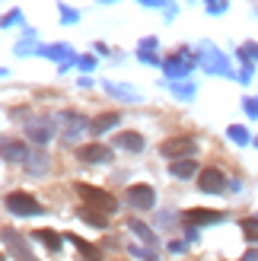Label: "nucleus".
Here are the masks:
<instances>
[{
  "label": "nucleus",
  "instance_id": "nucleus-10",
  "mask_svg": "<svg viewBox=\"0 0 258 261\" xmlns=\"http://www.w3.org/2000/svg\"><path fill=\"white\" fill-rule=\"evenodd\" d=\"M115 147L127 150V153H140V150H144V137L134 134V130H121V134L115 137Z\"/></svg>",
  "mask_w": 258,
  "mask_h": 261
},
{
  "label": "nucleus",
  "instance_id": "nucleus-22",
  "mask_svg": "<svg viewBox=\"0 0 258 261\" xmlns=\"http://www.w3.org/2000/svg\"><path fill=\"white\" fill-rule=\"evenodd\" d=\"M19 19H22V13H19V10H13L10 16H4V19H0V25H13V22H19Z\"/></svg>",
  "mask_w": 258,
  "mask_h": 261
},
{
  "label": "nucleus",
  "instance_id": "nucleus-8",
  "mask_svg": "<svg viewBox=\"0 0 258 261\" xmlns=\"http://www.w3.org/2000/svg\"><path fill=\"white\" fill-rule=\"evenodd\" d=\"M220 220H223L220 211H204V207L185 214V223H188V226H208V223H220Z\"/></svg>",
  "mask_w": 258,
  "mask_h": 261
},
{
  "label": "nucleus",
  "instance_id": "nucleus-1",
  "mask_svg": "<svg viewBox=\"0 0 258 261\" xmlns=\"http://www.w3.org/2000/svg\"><path fill=\"white\" fill-rule=\"evenodd\" d=\"M76 194L86 201V207H93V211H102V214H115L118 211V201L112 198L109 191H102V188H93V185H76Z\"/></svg>",
  "mask_w": 258,
  "mask_h": 261
},
{
  "label": "nucleus",
  "instance_id": "nucleus-26",
  "mask_svg": "<svg viewBox=\"0 0 258 261\" xmlns=\"http://www.w3.org/2000/svg\"><path fill=\"white\" fill-rule=\"evenodd\" d=\"M0 261H4V255H0Z\"/></svg>",
  "mask_w": 258,
  "mask_h": 261
},
{
  "label": "nucleus",
  "instance_id": "nucleus-13",
  "mask_svg": "<svg viewBox=\"0 0 258 261\" xmlns=\"http://www.w3.org/2000/svg\"><path fill=\"white\" fill-rule=\"evenodd\" d=\"M25 130H29V137L35 143H48L51 134H55V127H51L48 121H35V124H25Z\"/></svg>",
  "mask_w": 258,
  "mask_h": 261
},
{
  "label": "nucleus",
  "instance_id": "nucleus-14",
  "mask_svg": "<svg viewBox=\"0 0 258 261\" xmlns=\"http://www.w3.org/2000/svg\"><path fill=\"white\" fill-rule=\"evenodd\" d=\"M169 172H172L175 178H191L198 169H195V160H175V163L169 166Z\"/></svg>",
  "mask_w": 258,
  "mask_h": 261
},
{
  "label": "nucleus",
  "instance_id": "nucleus-25",
  "mask_svg": "<svg viewBox=\"0 0 258 261\" xmlns=\"http://www.w3.org/2000/svg\"><path fill=\"white\" fill-rule=\"evenodd\" d=\"M140 4H150V7H160V0H140Z\"/></svg>",
  "mask_w": 258,
  "mask_h": 261
},
{
  "label": "nucleus",
  "instance_id": "nucleus-21",
  "mask_svg": "<svg viewBox=\"0 0 258 261\" xmlns=\"http://www.w3.org/2000/svg\"><path fill=\"white\" fill-rule=\"evenodd\" d=\"M242 232H246V239H258V217L242 220Z\"/></svg>",
  "mask_w": 258,
  "mask_h": 261
},
{
  "label": "nucleus",
  "instance_id": "nucleus-7",
  "mask_svg": "<svg viewBox=\"0 0 258 261\" xmlns=\"http://www.w3.org/2000/svg\"><path fill=\"white\" fill-rule=\"evenodd\" d=\"M76 156H80L83 163H109L112 160V150L102 147V143H83V147L76 150Z\"/></svg>",
  "mask_w": 258,
  "mask_h": 261
},
{
  "label": "nucleus",
  "instance_id": "nucleus-16",
  "mask_svg": "<svg viewBox=\"0 0 258 261\" xmlns=\"http://www.w3.org/2000/svg\"><path fill=\"white\" fill-rule=\"evenodd\" d=\"M70 242L76 245V249H80V255H83L86 261H102V252L96 249V245H89V242H83L80 236H70Z\"/></svg>",
  "mask_w": 258,
  "mask_h": 261
},
{
  "label": "nucleus",
  "instance_id": "nucleus-15",
  "mask_svg": "<svg viewBox=\"0 0 258 261\" xmlns=\"http://www.w3.org/2000/svg\"><path fill=\"white\" fill-rule=\"evenodd\" d=\"M35 239H38V242H45V249H48V252H61V242H64L58 232H51V229H38V232H35Z\"/></svg>",
  "mask_w": 258,
  "mask_h": 261
},
{
  "label": "nucleus",
  "instance_id": "nucleus-6",
  "mask_svg": "<svg viewBox=\"0 0 258 261\" xmlns=\"http://www.w3.org/2000/svg\"><path fill=\"white\" fill-rule=\"evenodd\" d=\"M223 185H226V178H223V172L220 169H201L198 172V188L201 191H208V194H217V191H223Z\"/></svg>",
  "mask_w": 258,
  "mask_h": 261
},
{
  "label": "nucleus",
  "instance_id": "nucleus-27",
  "mask_svg": "<svg viewBox=\"0 0 258 261\" xmlns=\"http://www.w3.org/2000/svg\"><path fill=\"white\" fill-rule=\"evenodd\" d=\"M106 4H109V0H106Z\"/></svg>",
  "mask_w": 258,
  "mask_h": 261
},
{
  "label": "nucleus",
  "instance_id": "nucleus-2",
  "mask_svg": "<svg viewBox=\"0 0 258 261\" xmlns=\"http://www.w3.org/2000/svg\"><path fill=\"white\" fill-rule=\"evenodd\" d=\"M7 211L16 217H35V214H42V204L25 191H13V194H7Z\"/></svg>",
  "mask_w": 258,
  "mask_h": 261
},
{
  "label": "nucleus",
  "instance_id": "nucleus-3",
  "mask_svg": "<svg viewBox=\"0 0 258 261\" xmlns=\"http://www.w3.org/2000/svg\"><path fill=\"white\" fill-rule=\"evenodd\" d=\"M195 150H198V143H195V137H188V134L169 137L163 143V156H166V160H182V156H191Z\"/></svg>",
  "mask_w": 258,
  "mask_h": 261
},
{
  "label": "nucleus",
  "instance_id": "nucleus-17",
  "mask_svg": "<svg viewBox=\"0 0 258 261\" xmlns=\"http://www.w3.org/2000/svg\"><path fill=\"white\" fill-rule=\"evenodd\" d=\"M80 220L93 223L96 229H106V214H102V211H93V207H80Z\"/></svg>",
  "mask_w": 258,
  "mask_h": 261
},
{
  "label": "nucleus",
  "instance_id": "nucleus-9",
  "mask_svg": "<svg viewBox=\"0 0 258 261\" xmlns=\"http://www.w3.org/2000/svg\"><path fill=\"white\" fill-rule=\"evenodd\" d=\"M0 156H4L7 163H25V156H29V147H25L22 140H7L4 147H0Z\"/></svg>",
  "mask_w": 258,
  "mask_h": 261
},
{
  "label": "nucleus",
  "instance_id": "nucleus-4",
  "mask_svg": "<svg viewBox=\"0 0 258 261\" xmlns=\"http://www.w3.org/2000/svg\"><path fill=\"white\" fill-rule=\"evenodd\" d=\"M0 239L7 242V249H10V255L16 258V261H38V258H35L32 252H29V245H25V239L19 236L16 229H4V232H0Z\"/></svg>",
  "mask_w": 258,
  "mask_h": 261
},
{
  "label": "nucleus",
  "instance_id": "nucleus-12",
  "mask_svg": "<svg viewBox=\"0 0 258 261\" xmlns=\"http://www.w3.org/2000/svg\"><path fill=\"white\" fill-rule=\"evenodd\" d=\"M64 121H67V127H64V137H67V140H73L76 134H80V130H86V127H89V121L83 118V115H73V112L64 115Z\"/></svg>",
  "mask_w": 258,
  "mask_h": 261
},
{
  "label": "nucleus",
  "instance_id": "nucleus-19",
  "mask_svg": "<svg viewBox=\"0 0 258 261\" xmlns=\"http://www.w3.org/2000/svg\"><path fill=\"white\" fill-rule=\"evenodd\" d=\"M188 67H191V55H188V51H182V55L172 58V61H166V70H169V73H182Z\"/></svg>",
  "mask_w": 258,
  "mask_h": 261
},
{
  "label": "nucleus",
  "instance_id": "nucleus-18",
  "mask_svg": "<svg viewBox=\"0 0 258 261\" xmlns=\"http://www.w3.org/2000/svg\"><path fill=\"white\" fill-rule=\"evenodd\" d=\"M112 124H118V115H115V112H109V115H99V118H96L93 124H89V127H93V134H106V130H109Z\"/></svg>",
  "mask_w": 258,
  "mask_h": 261
},
{
  "label": "nucleus",
  "instance_id": "nucleus-11",
  "mask_svg": "<svg viewBox=\"0 0 258 261\" xmlns=\"http://www.w3.org/2000/svg\"><path fill=\"white\" fill-rule=\"evenodd\" d=\"M25 169H29V175H42L48 169V153L45 150H29V156H25Z\"/></svg>",
  "mask_w": 258,
  "mask_h": 261
},
{
  "label": "nucleus",
  "instance_id": "nucleus-5",
  "mask_svg": "<svg viewBox=\"0 0 258 261\" xmlns=\"http://www.w3.org/2000/svg\"><path fill=\"white\" fill-rule=\"evenodd\" d=\"M127 204L137 207V211H150V207L157 204V191L150 185H131L127 188Z\"/></svg>",
  "mask_w": 258,
  "mask_h": 261
},
{
  "label": "nucleus",
  "instance_id": "nucleus-20",
  "mask_svg": "<svg viewBox=\"0 0 258 261\" xmlns=\"http://www.w3.org/2000/svg\"><path fill=\"white\" fill-rule=\"evenodd\" d=\"M127 226H131V229H134V232H137V236L144 239V242H157V236H153V232H150V229H147L144 223H140V220H131V223H127Z\"/></svg>",
  "mask_w": 258,
  "mask_h": 261
},
{
  "label": "nucleus",
  "instance_id": "nucleus-23",
  "mask_svg": "<svg viewBox=\"0 0 258 261\" xmlns=\"http://www.w3.org/2000/svg\"><path fill=\"white\" fill-rule=\"evenodd\" d=\"M208 10L211 13H223L226 10V0H208Z\"/></svg>",
  "mask_w": 258,
  "mask_h": 261
},
{
  "label": "nucleus",
  "instance_id": "nucleus-24",
  "mask_svg": "<svg viewBox=\"0 0 258 261\" xmlns=\"http://www.w3.org/2000/svg\"><path fill=\"white\" fill-rule=\"evenodd\" d=\"M229 137H233V140H239V143H249V134H246V130H239V127H233V130H229Z\"/></svg>",
  "mask_w": 258,
  "mask_h": 261
}]
</instances>
